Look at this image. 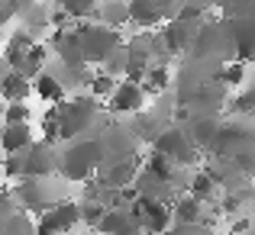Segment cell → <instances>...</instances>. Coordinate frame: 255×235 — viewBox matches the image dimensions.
<instances>
[{
	"label": "cell",
	"mask_w": 255,
	"mask_h": 235,
	"mask_svg": "<svg viewBox=\"0 0 255 235\" xmlns=\"http://www.w3.org/2000/svg\"><path fill=\"white\" fill-rule=\"evenodd\" d=\"M55 106H58V142L97 136L110 119V113L104 110V103L94 93H78V97H68Z\"/></svg>",
	"instance_id": "obj_1"
},
{
	"label": "cell",
	"mask_w": 255,
	"mask_h": 235,
	"mask_svg": "<svg viewBox=\"0 0 255 235\" xmlns=\"http://www.w3.org/2000/svg\"><path fill=\"white\" fill-rule=\"evenodd\" d=\"M210 155H226L239 161L243 171L255 177V116H239V113H233L230 119L223 116V126H220V136Z\"/></svg>",
	"instance_id": "obj_2"
},
{
	"label": "cell",
	"mask_w": 255,
	"mask_h": 235,
	"mask_svg": "<svg viewBox=\"0 0 255 235\" xmlns=\"http://www.w3.org/2000/svg\"><path fill=\"white\" fill-rule=\"evenodd\" d=\"M104 167V149H100L97 136H84V139H71L58 155V174L71 184H84L94 174H100Z\"/></svg>",
	"instance_id": "obj_3"
},
{
	"label": "cell",
	"mask_w": 255,
	"mask_h": 235,
	"mask_svg": "<svg viewBox=\"0 0 255 235\" xmlns=\"http://www.w3.org/2000/svg\"><path fill=\"white\" fill-rule=\"evenodd\" d=\"M68 184L62 174H39V177H19L13 184V197L26 213H45L49 206L68 200Z\"/></svg>",
	"instance_id": "obj_4"
},
{
	"label": "cell",
	"mask_w": 255,
	"mask_h": 235,
	"mask_svg": "<svg viewBox=\"0 0 255 235\" xmlns=\"http://www.w3.org/2000/svg\"><path fill=\"white\" fill-rule=\"evenodd\" d=\"M187 55L197 58H213V62H236V39H233V29L223 16H210L194 36V45Z\"/></svg>",
	"instance_id": "obj_5"
},
{
	"label": "cell",
	"mask_w": 255,
	"mask_h": 235,
	"mask_svg": "<svg viewBox=\"0 0 255 235\" xmlns=\"http://www.w3.org/2000/svg\"><path fill=\"white\" fill-rule=\"evenodd\" d=\"M97 139H100V149H104V167L113 164V161L139 155V149H142V136H139L136 123L126 116H110L107 126L97 132Z\"/></svg>",
	"instance_id": "obj_6"
},
{
	"label": "cell",
	"mask_w": 255,
	"mask_h": 235,
	"mask_svg": "<svg viewBox=\"0 0 255 235\" xmlns=\"http://www.w3.org/2000/svg\"><path fill=\"white\" fill-rule=\"evenodd\" d=\"M78 36H81L84 58L91 65H104L123 45V32L117 26L104 23V19H84V23H78Z\"/></svg>",
	"instance_id": "obj_7"
},
{
	"label": "cell",
	"mask_w": 255,
	"mask_h": 235,
	"mask_svg": "<svg viewBox=\"0 0 255 235\" xmlns=\"http://www.w3.org/2000/svg\"><path fill=\"white\" fill-rule=\"evenodd\" d=\"M152 149L165 152V155H168L174 164H181V167H194L200 158H204V152L197 149V142L191 139V132H187L184 123H168L162 129V136L152 142Z\"/></svg>",
	"instance_id": "obj_8"
},
{
	"label": "cell",
	"mask_w": 255,
	"mask_h": 235,
	"mask_svg": "<svg viewBox=\"0 0 255 235\" xmlns=\"http://www.w3.org/2000/svg\"><path fill=\"white\" fill-rule=\"evenodd\" d=\"M81 223H84L81 203L68 197V200H62V203L49 206L45 213H39L36 229H39V235H65V232H75Z\"/></svg>",
	"instance_id": "obj_9"
},
{
	"label": "cell",
	"mask_w": 255,
	"mask_h": 235,
	"mask_svg": "<svg viewBox=\"0 0 255 235\" xmlns=\"http://www.w3.org/2000/svg\"><path fill=\"white\" fill-rule=\"evenodd\" d=\"M19 155V177H39V174H58V155L55 142H32L29 149L16 152Z\"/></svg>",
	"instance_id": "obj_10"
},
{
	"label": "cell",
	"mask_w": 255,
	"mask_h": 235,
	"mask_svg": "<svg viewBox=\"0 0 255 235\" xmlns=\"http://www.w3.org/2000/svg\"><path fill=\"white\" fill-rule=\"evenodd\" d=\"M145 87L139 84V80H129V78H123L117 84V90L107 97V113L110 116H126V119H132L139 110H145Z\"/></svg>",
	"instance_id": "obj_11"
},
{
	"label": "cell",
	"mask_w": 255,
	"mask_h": 235,
	"mask_svg": "<svg viewBox=\"0 0 255 235\" xmlns=\"http://www.w3.org/2000/svg\"><path fill=\"white\" fill-rule=\"evenodd\" d=\"M132 213L139 216V223H142V229L149 235H165L174 226V210L171 203H162V200H149V197H139L132 200Z\"/></svg>",
	"instance_id": "obj_12"
},
{
	"label": "cell",
	"mask_w": 255,
	"mask_h": 235,
	"mask_svg": "<svg viewBox=\"0 0 255 235\" xmlns=\"http://www.w3.org/2000/svg\"><path fill=\"white\" fill-rule=\"evenodd\" d=\"M97 232L100 235H145L142 223H139V216L132 213L129 203L107 206L104 216H100V223H97Z\"/></svg>",
	"instance_id": "obj_13"
},
{
	"label": "cell",
	"mask_w": 255,
	"mask_h": 235,
	"mask_svg": "<svg viewBox=\"0 0 255 235\" xmlns=\"http://www.w3.org/2000/svg\"><path fill=\"white\" fill-rule=\"evenodd\" d=\"M207 23V19H204ZM204 23H197V19H184V16H168V23L162 26V39H165V45H168V52L174 58H184L187 52H191V45H194V36H197V29Z\"/></svg>",
	"instance_id": "obj_14"
},
{
	"label": "cell",
	"mask_w": 255,
	"mask_h": 235,
	"mask_svg": "<svg viewBox=\"0 0 255 235\" xmlns=\"http://www.w3.org/2000/svg\"><path fill=\"white\" fill-rule=\"evenodd\" d=\"M204 171L217 180V187L223 193L226 190H239V187H246L249 180H255V177H249V174L243 171V164H239V161H233V158H226V155H207Z\"/></svg>",
	"instance_id": "obj_15"
},
{
	"label": "cell",
	"mask_w": 255,
	"mask_h": 235,
	"mask_svg": "<svg viewBox=\"0 0 255 235\" xmlns=\"http://www.w3.org/2000/svg\"><path fill=\"white\" fill-rule=\"evenodd\" d=\"M136 190H139V197L162 200V203H174V200H178V193H181L168 177H162V174L149 171L145 164H142V171L136 174Z\"/></svg>",
	"instance_id": "obj_16"
},
{
	"label": "cell",
	"mask_w": 255,
	"mask_h": 235,
	"mask_svg": "<svg viewBox=\"0 0 255 235\" xmlns=\"http://www.w3.org/2000/svg\"><path fill=\"white\" fill-rule=\"evenodd\" d=\"M171 10L158 0H129V19L136 29H162L168 23Z\"/></svg>",
	"instance_id": "obj_17"
},
{
	"label": "cell",
	"mask_w": 255,
	"mask_h": 235,
	"mask_svg": "<svg viewBox=\"0 0 255 235\" xmlns=\"http://www.w3.org/2000/svg\"><path fill=\"white\" fill-rule=\"evenodd\" d=\"M187 132H191V139L197 142V149L204 152V155H210L213 152V142H217L220 136V126H223V116H210V113H194L191 123H184Z\"/></svg>",
	"instance_id": "obj_18"
},
{
	"label": "cell",
	"mask_w": 255,
	"mask_h": 235,
	"mask_svg": "<svg viewBox=\"0 0 255 235\" xmlns=\"http://www.w3.org/2000/svg\"><path fill=\"white\" fill-rule=\"evenodd\" d=\"M226 23H230L233 39H236V58L246 65H255V16H233Z\"/></svg>",
	"instance_id": "obj_19"
},
{
	"label": "cell",
	"mask_w": 255,
	"mask_h": 235,
	"mask_svg": "<svg viewBox=\"0 0 255 235\" xmlns=\"http://www.w3.org/2000/svg\"><path fill=\"white\" fill-rule=\"evenodd\" d=\"M32 142H36V136H32L29 119H26V123H3V129H0V152H3V155L23 152V149H29Z\"/></svg>",
	"instance_id": "obj_20"
},
{
	"label": "cell",
	"mask_w": 255,
	"mask_h": 235,
	"mask_svg": "<svg viewBox=\"0 0 255 235\" xmlns=\"http://www.w3.org/2000/svg\"><path fill=\"white\" fill-rule=\"evenodd\" d=\"M139 171H142V158L132 155V158H123V161H113V164L100 167V177L113 187H129V184H136Z\"/></svg>",
	"instance_id": "obj_21"
},
{
	"label": "cell",
	"mask_w": 255,
	"mask_h": 235,
	"mask_svg": "<svg viewBox=\"0 0 255 235\" xmlns=\"http://www.w3.org/2000/svg\"><path fill=\"white\" fill-rule=\"evenodd\" d=\"M207 206L210 203H204V200H197L194 193H178V200L171 203V210H174V223H213L210 216H207Z\"/></svg>",
	"instance_id": "obj_22"
},
{
	"label": "cell",
	"mask_w": 255,
	"mask_h": 235,
	"mask_svg": "<svg viewBox=\"0 0 255 235\" xmlns=\"http://www.w3.org/2000/svg\"><path fill=\"white\" fill-rule=\"evenodd\" d=\"M132 123H136V129H139V136H142V142H155L158 136H162V129L165 126L171 123V116L165 110H155V106H152V110H139L136 116H132Z\"/></svg>",
	"instance_id": "obj_23"
},
{
	"label": "cell",
	"mask_w": 255,
	"mask_h": 235,
	"mask_svg": "<svg viewBox=\"0 0 255 235\" xmlns=\"http://www.w3.org/2000/svg\"><path fill=\"white\" fill-rule=\"evenodd\" d=\"M32 93H39V100H45V103H62V100H68V93H65V80L58 78L52 68H45L42 75L32 80Z\"/></svg>",
	"instance_id": "obj_24"
},
{
	"label": "cell",
	"mask_w": 255,
	"mask_h": 235,
	"mask_svg": "<svg viewBox=\"0 0 255 235\" xmlns=\"http://www.w3.org/2000/svg\"><path fill=\"white\" fill-rule=\"evenodd\" d=\"M187 193H194L197 200H204V203H210V206H213V203L220 200V193H223V190H220V187H217V180H213L210 174H207L204 167H200V171H194V174H191Z\"/></svg>",
	"instance_id": "obj_25"
},
{
	"label": "cell",
	"mask_w": 255,
	"mask_h": 235,
	"mask_svg": "<svg viewBox=\"0 0 255 235\" xmlns=\"http://www.w3.org/2000/svg\"><path fill=\"white\" fill-rule=\"evenodd\" d=\"M29 93H32V78H26L23 71H10V75L3 78V84H0V97H3L6 103L26 100Z\"/></svg>",
	"instance_id": "obj_26"
},
{
	"label": "cell",
	"mask_w": 255,
	"mask_h": 235,
	"mask_svg": "<svg viewBox=\"0 0 255 235\" xmlns=\"http://www.w3.org/2000/svg\"><path fill=\"white\" fill-rule=\"evenodd\" d=\"M174 84V75L168 71V65H149L142 78V87L149 97H158V93H168V87Z\"/></svg>",
	"instance_id": "obj_27"
},
{
	"label": "cell",
	"mask_w": 255,
	"mask_h": 235,
	"mask_svg": "<svg viewBox=\"0 0 255 235\" xmlns=\"http://www.w3.org/2000/svg\"><path fill=\"white\" fill-rule=\"evenodd\" d=\"M97 19H104V23L117 26V29H123V26H129V0H100V13Z\"/></svg>",
	"instance_id": "obj_28"
},
{
	"label": "cell",
	"mask_w": 255,
	"mask_h": 235,
	"mask_svg": "<svg viewBox=\"0 0 255 235\" xmlns=\"http://www.w3.org/2000/svg\"><path fill=\"white\" fill-rule=\"evenodd\" d=\"M55 6H62L71 19L84 23V19H97L100 13V0H55Z\"/></svg>",
	"instance_id": "obj_29"
},
{
	"label": "cell",
	"mask_w": 255,
	"mask_h": 235,
	"mask_svg": "<svg viewBox=\"0 0 255 235\" xmlns=\"http://www.w3.org/2000/svg\"><path fill=\"white\" fill-rule=\"evenodd\" d=\"M0 235H39V229H36V223L29 219V213L19 210V213H13L10 219L0 223Z\"/></svg>",
	"instance_id": "obj_30"
},
{
	"label": "cell",
	"mask_w": 255,
	"mask_h": 235,
	"mask_svg": "<svg viewBox=\"0 0 255 235\" xmlns=\"http://www.w3.org/2000/svg\"><path fill=\"white\" fill-rule=\"evenodd\" d=\"M120 80H123V78H117V75H110V71L100 68V71H94V75H91V80H87V90H91L97 100H107L113 90H117Z\"/></svg>",
	"instance_id": "obj_31"
},
{
	"label": "cell",
	"mask_w": 255,
	"mask_h": 235,
	"mask_svg": "<svg viewBox=\"0 0 255 235\" xmlns=\"http://www.w3.org/2000/svg\"><path fill=\"white\" fill-rule=\"evenodd\" d=\"M230 113H239V116H255V78L246 80L243 90L230 100Z\"/></svg>",
	"instance_id": "obj_32"
},
{
	"label": "cell",
	"mask_w": 255,
	"mask_h": 235,
	"mask_svg": "<svg viewBox=\"0 0 255 235\" xmlns=\"http://www.w3.org/2000/svg\"><path fill=\"white\" fill-rule=\"evenodd\" d=\"M220 16H255V0H220Z\"/></svg>",
	"instance_id": "obj_33"
},
{
	"label": "cell",
	"mask_w": 255,
	"mask_h": 235,
	"mask_svg": "<svg viewBox=\"0 0 255 235\" xmlns=\"http://www.w3.org/2000/svg\"><path fill=\"white\" fill-rule=\"evenodd\" d=\"M220 80H223L226 87H233V90H236V87H243L246 84V62H226L223 65V71H220Z\"/></svg>",
	"instance_id": "obj_34"
},
{
	"label": "cell",
	"mask_w": 255,
	"mask_h": 235,
	"mask_svg": "<svg viewBox=\"0 0 255 235\" xmlns=\"http://www.w3.org/2000/svg\"><path fill=\"white\" fill-rule=\"evenodd\" d=\"M165 235H217L213 223H174Z\"/></svg>",
	"instance_id": "obj_35"
},
{
	"label": "cell",
	"mask_w": 255,
	"mask_h": 235,
	"mask_svg": "<svg viewBox=\"0 0 255 235\" xmlns=\"http://www.w3.org/2000/svg\"><path fill=\"white\" fill-rule=\"evenodd\" d=\"M104 71H110V75H117V78H126V42L120 45L117 52H113L110 58H107L104 65H100Z\"/></svg>",
	"instance_id": "obj_36"
},
{
	"label": "cell",
	"mask_w": 255,
	"mask_h": 235,
	"mask_svg": "<svg viewBox=\"0 0 255 235\" xmlns=\"http://www.w3.org/2000/svg\"><path fill=\"white\" fill-rule=\"evenodd\" d=\"M0 113H3V123H26V119H29V106H26V100H13V103H6Z\"/></svg>",
	"instance_id": "obj_37"
},
{
	"label": "cell",
	"mask_w": 255,
	"mask_h": 235,
	"mask_svg": "<svg viewBox=\"0 0 255 235\" xmlns=\"http://www.w3.org/2000/svg\"><path fill=\"white\" fill-rule=\"evenodd\" d=\"M42 139L45 142H58V106L52 103V110H45L42 116Z\"/></svg>",
	"instance_id": "obj_38"
},
{
	"label": "cell",
	"mask_w": 255,
	"mask_h": 235,
	"mask_svg": "<svg viewBox=\"0 0 255 235\" xmlns=\"http://www.w3.org/2000/svg\"><path fill=\"white\" fill-rule=\"evenodd\" d=\"M19 210H23V206H19V200L13 197V187L10 190H0V223L10 219L13 213H19Z\"/></svg>",
	"instance_id": "obj_39"
},
{
	"label": "cell",
	"mask_w": 255,
	"mask_h": 235,
	"mask_svg": "<svg viewBox=\"0 0 255 235\" xmlns=\"http://www.w3.org/2000/svg\"><path fill=\"white\" fill-rule=\"evenodd\" d=\"M158 3H162V6H168V10H171V16H174V10H178V6L184 3V0H158Z\"/></svg>",
	"instance_id": "obj_40"
},
{
	"label": "cell",
	"mask_w": 255,
	"mask_h": 235,
	"mask_svg": "<svg viewBox=\"0 0 255 235\" xmlns=\"http://www.w3.org/2000/svg\"><path fill=\"white\" fill-rule=\"evenodd\" d=\"M10 71H13V68H10V65H6V58H0V84H3V78L10 75Z\"/></svg>",
	"instance_id": "obj_41"
},
{
	"label": "cell",
	"mask_w": 255,
	"mask_h": 235,
	"mask_svg": "<svg viewBox=\"0 0 255 235\" xmlns=\"http://www.w3.org/2000/svg\"><path fill=\"white\" fill-rule=\"evenodd\" d=\"M194 3H200V6H207V10H210V6H220V0H194Z\"/></svg>",
	"instance_id": "obj_42"
},
{
	"label": "cell",
	"mask_w": 255,
	"mask_h": 235,
	"mask_svg": "<svg viewBox=\"0 0 255 235\" xmlns=\"http://www.w3.org/2000/svg\"><path fill=\"white\" fill-rule=\"evenodd\" d=\"M6 42V32H3V26H0V45H3Z\"/></svg>",
	"instance_id": "obj_43"
},
{
	"label": "cell",
	"mask_w": 255,
	"mask_h": 235,
	"mask_svg": "<svg viewBox=\"0 0 255 235\" xmlns=\"http://www.w3.org/2000/svg\"><path fill=\"white\" fill-rule=\"evenodd\" d=\"M252 235H255V210H252Z\"/></svg>",
	"instance_id": "obj_44"
},
{
	"label": "cell",
	"mask_w": 255,
	"mask_h": 235,
	"mask_svg": "<svg viewBox=\"0 0 255 235\" xmlns=\"http://www.w3.org/2000/svg\"><path fill=\"white\" fill-rule=\"evenodd\" d=\"M65 235H75V232H65Z\"/></svg>",
	"instance_id": "obj_45"
}]
</instances>
